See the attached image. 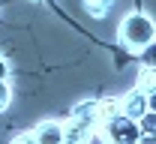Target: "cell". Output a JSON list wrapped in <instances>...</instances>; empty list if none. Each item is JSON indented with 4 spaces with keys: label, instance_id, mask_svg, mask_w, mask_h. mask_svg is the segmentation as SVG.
Instances as JSON below:
<instances>
[{
    "label": "cell",
    "instance_id": "8",
    "mask_svg": "<svg viewBox=\"0 0 156 144\" xmlns=\"http://www.w3.org/2000/svg\"><path fill=\"white\" fill-rule=\"evenodd\" d=\"M135 87L144 90V93H150L156 87V69L153 66H144V63H141V72H138V78H135Z\"/></svg>",
    "mask_w": 156,
    "mask_h": 144
},
{
    "label": "cell",
    "instance_id": "9",
    "mask_svg": "<svg viewBox=\"0 0 156 144\" xmlns=\"http://www.w3.org/2000/svg\"><path fill=\"white\" fill-rule=\"evenodd\" d=\"M138 54H141V63H144V66H153L156 69V39H150Z\"/></svg>",
    "mask_w": 156,
    "mask_h": 144
},
{
    "label": "cell",
    "instance_id": "13",
    "mask_svg": "<svg viewBox=\"0 0 156 144\" xmlns=\"http://www.w3.org/2000/svg\"><path fill=\"white\" fill-rule=\"evenodd\" d=\"M27 3H48V0H27Z\"/></svg>",
    "mask_w": 156,
    "mask_h": 144
},
{
    "label": "cell",
    "instance_id": "11",
    "mask_svg": "<svg viewBox=\"0 0 156 144\" xmlns=\"http://www.w3.org/2000/svg\"><path fill=\"white\" fill-rule=\"evenodd\" d=\"M0 78H9V60L0 57Z\"/></svg>",
    "mask_w": 156,
    "mask_h": 144
},
{
    "label": "cell",
    "instance_id": "6",
    "mask_svg": "<svg viewBox=\"0 0 156 144\" xmlns=\"http://www.w3.org/2000/svg\"><path fill=\"white\" fill-rule=\"evenodd\" d=\"M138 126H141V141H150L156 144V111H144L141 117H138Z\"/></svg>",
    "mask_w": 156,
    "mask_h": 144
},
{
    "label": "cell",
    "instance_id": "3",
    "mask_svg": "<svg viewBox=\"0 0 156 144\" xmlns=\"http://www.w3.org/2000/svg\"><path fill=\"white\" fill-rule=\"evenodd\" d=\"M99 129H102V138L105 141H117V144H138L141 141V126H138V120L126 117L123 111H117L114 117H108Z\"/></svg>",
    "mask_w": 156,
    "mask_h": 144
},
{
    "label": "cell",
    "instance_id": "5",
    "mask_svg": "<svg viewBox=\"0 0 156 144\" xmlns=\"http://www.w3.org/2000/svg\"><path fill=\"white\" fill-rule=\"evenodd\" d=\"M30 138L36 144H60L63 141V123L57 120H45V123H39L33 132H30Z\"/></svg>",
    "mask_w": 156,
    "mask_h": 144
},
{
    "label": "cell",
    "instance_id": "2",
    "mask_svg": "<svg viewBox=\"0 0 156 144\" xmlns=\"http://www.w3.org/2000/svg\"><path fill=\"white\" fill-rule=\"evenodd\" d=\"M117 36H120V42H123L129 51L138 54L150 39H156V24L147 18L144 12H129L126 18L120 21V33H117Z\"/></svg>",
    "mask_w": 156,
    "mask_h": 144
},
{
    "label": "cell",
    "instance_id": "4",
    "mask_svg": "<svg viewBox=\"0 0 156 144\" xmlns=\"http://www.w3.org/2000/svg\"><path fill=\"white\" fill-rule=\"evenodd\" d=\"M120 111H123L126 117L138 120V117L147 111V93H144V90H138V87H132V90L120 99Z\"/></svg>",
    "mask_w": 156,
    "mask_h": 144
},
{
    "label": "cell",
    "instance_id": "12",
    "mask_svg": "<svg viewBox=\"0 0 156 144\" xmlns=\"http://www.w3.org/2000/svg\"><path fill=\"white\" fill-rule=\"evenodd\" d=\"M147 108H150V111H156V87L147 93Z\"/></svg>",
    "mask_w": 156,
    "mask_h": 144
},
{
    "label": "cell",
    "instance_id": "10",
    "mask_svg": "<svg viewBox=\"0 0 156 144\" xmlns=\"http://www.w3.org/2000/svg\"><path fill=\"white\" fill-rule=\"evenodd\" d=\"M12 102V87H9V78H0V114L9 108Z\"/></svg>",
    "mask_w": 156,
    "mask_h": 144
},
{
    "label": "cell",
    "instance_id": "1",
    "mask_svg": "<svg viewBox=\"0 0 156 144\" xmlns=\"http://www.w3.org/2000/svg\"><path fill=\"white\" fill-rule=\"evenodd\" d=\"M99 129V99H87L72 108L69 126H63V141H87Z\"/></svg>",
    "mask_w": 156,
    "mask_h": 144
},
{
    "label": "cell",
    "instance_id": "7",
    "mask_svg": "<svg viewBox=\"0 0 156 144\" xmlns=\"http://www.w3.org/2000/svg\"><path fill=\"white\" fill-rule=\"evenodd\" d=\"M84 3V12L90 15V18H105L111 9H114L117 0H81Z\"/></svg>",
    "mask_w": 156,
    "mask_h": 144
}]
</instances>
